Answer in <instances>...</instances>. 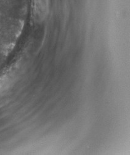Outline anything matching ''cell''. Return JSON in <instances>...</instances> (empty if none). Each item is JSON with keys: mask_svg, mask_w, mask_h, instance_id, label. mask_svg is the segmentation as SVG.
Wrapping results in <instances>:
<instances>
[{"mask_svg": "<svg viewBox=\"0 0 130 155\" xmlns=\"http://www.w3.org/2000/svg\"><path fill=\"white\" fill-rule=\"evenodd\" d=\"M9 79H8L7 76H0V92H1L8 84Z\"/></svg>", "mask_w": 130, "mask_h": 155, "instance_id": "6da1fadb", "label": "cell"}]
</instances>
